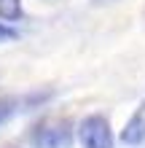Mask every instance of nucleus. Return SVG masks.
Listing matches in <instances>:
<instances>
[{
	"instance_id": "423d86ee",
	"label": "nucleus",
	"mask_w": 145,
	"mask_h": 148,
	"mask_svg": "<svg viewBox=\"0 0 145 148\" xmlns=\"http://www.w3.org/2000/svg\"><path fill=\"white\" fill-rule=\"evenodd\" d=\"M14 38H19V32H16L14 27H8V24L0 22V40H14Z\"/></svg>"
},
{
	"instance_id": "f03ea898",
	"label": "nucleus",
	"mask_w": 145,
	"mask_h": 148,
	"mask_svg": "<svg viewBox=\"0 0 145 148\" xmlns=\"http://www.w3.org/2000/svg\"><path fill=\"white\" fill-rule=\"evenodd\" d=\"M70 124L67 121H43L35 132H32V143L35 148H67L70 145Z\"/></svg>"
},
{
	"instance_id": "f257e3e1",
	"label": "nucleus",
	"mask_w": 145,
	"mask_h": 148,
	"mask_svg": "<svg viewBox=\"0 0 145 148\" xmlns=\"http://www.w3.org/2000/svg\"><path fill=\"white\" fill-rule=\"evenodd\" d=\"M78 137L83 148H113V132L105 116H86L78 124Z\"/></svg>"
},
{
	"instance_id": "7ed1b4c3",
	"label": "nucleus",
	"mask_w": 145,
	"mask_h": 148,
	"mask_svg": "<svg viewBox=\"0 0 145 148\" xmlns=\"http://www.w3.org/2000/svg\"><path fill=\"white\" fill-rule=\"evenodd\" d=\"M142 137H145V105L134 113L129 121H126V127H124V132H121V143H126V145H140Z\"/></svg>"
},
{
	"instance_id": "0eeeda50",
	"label": "nucleus",
	"mask_w": 145,
	"mask_h": 148,
	"mask_svg": "<svg viewBox=\"0 0 145 148\" xmlns=\"http://www.w3.org/2000/svg\"><path fill=\"white\" fill-rule=\"evenodd\" d=\"M97 3H110V0H97Z\"/></svg>"
},
{
	"instance_id": "20e7f679",
	"label": "nucleus",
	"mask_w": 145,
	"mask_h": 148,
	"mask_svg": "<svg viewBox=\"0 0 145 148\" xmlns=\"http://www.w3.org/2000/svg\"><path fill=\"white\" fill-rule=\"evenodd\" d=\"M0 19L3 22L22 19V0H0Z\"/></svg>"
},
{
	"instance_id": "39448f33",
	"label": "nucleus",
	"mask_w": 145,
	"mask_h": 148,
	"mask_svg": "<svg viewBox=\"0 0 145 148\" xmlns=\"http://www.w3.org/2000/svg\"><path fill=\"white\" fill-rule=\"evenodd\" d=\"M16 110H19V100H14V97H3V100H0V124H5V121L11 119Z\"/></svg>"
}]
</instances>
